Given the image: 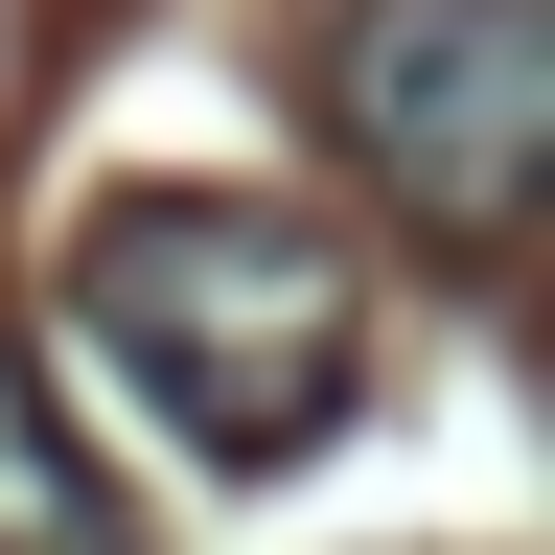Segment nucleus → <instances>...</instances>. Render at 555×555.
Listing matches in <instances>:
<instances>
[{
	"label": "nucleus",
	"instance_id": "f03ea898",
	"mask_svg": "<svg viewBox=\"0 0 555 555\" xmlns=\"http://www.w3.org/2000/svg\"><path fill=\"white\" fill-rule=\"evenodd\" d=\"M324 116L416 232H532L555 185V0H347L324 24Z\"/></svg>",
	"mask_w": 555,
	"mask_h": 555
},
{
	"label": "nucleus",
	"instance_id": "f257e3e1",
	"mask_svg": "<svg viewBox=\"0 0 555 555\" xmlns=\"http://www.w3.org/2000/svg\"><path fill=\"white\" fill-rule=\"evenodd\" d=\"M69 347L208 486H278L371 416V278H347V232L301 185H116L69 232Z\"/></svg>",
	"mask_w": 555,
	"mask_h": 555
},
{
	"label": "nucleus",
	"instance_id": "7ed1b4c3",
	"mask_svg": "<svg viewBox=\"0 0 555 555\" xmlns=\"http://www.w3.org/2000/svg\"><path fill=\"white\" fill-rule=\"evenodd\" d=\"M0 555H139V509H116V463L69 440V393L0 347Z\"/></svg>",
	"mask_w": 555,
	"mask_h": 555
}]
</instances>
